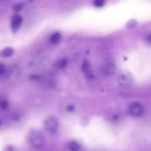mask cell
<instances>
[{
    "instance_id": "5b68a950",
    "label": "cell",
    "mask_w": 151,
    "mask_h": 151,
    "mask_svg": "<svg viewBox=\"0 0 151 151\" xmlns=\"http://www.w3.org/2000/svg\"><path fill=\"white\" fill-rule=\"evenodd\" d=\"M90 63L87 60H84L82 64V70L86 74L87 77L90 78L92 76L91 72L90 71Z\"/></svg>"
},
{
    "instance_id": "30bf717a",
    "label": "cell",
    "mask_w": 151,
    "mask_h": 151,
    "mask_svg": "<svg viewBox=\"0 0 151 151\" xmlns=\"http://www.w3.org/2000/svg\"><path fill=\"white\" fill-rule=\"evenodd\" d=\"M68 148L71 151H78L80 149V146L76 142L72 141L69 143Z\"/></svg>"
},
{
    "instance_id": "ac0fdd59",
    "label": "cell",
    "mask_w": 151,
    "mask_h": 151,
    "mask_svg": "<svg viewBox=\"0 0 151 151\" xmlns=\"http://www.w3.org/2000/svg\"><path fill=\"white\" fill-rule=\"evenodd\" d=\"M19 116L17 114H13V116H12V119H13L14 120H18V119H19Z\"/></svg>"
},
{
    "instance_id": "2e32d148",
    "label": "cell",
    "mask_w": 151,
    "mask_h": 151,
    "mask_svg": "<svg viewBox=\"0 0 151 151\" xmlns=\"http://www.w3.org/2000/svg\"><path fill=\"white\" fill-rule=\"evenodd\" d=\"M4 151H17V150L12 146H8L5 149Z\"/></svg>"
},
{
    "instance_id": "e0dca14e",
    "label": "cell",
    "mask_w": 151,
    "mask_h": 151,
    "mask_svg": "<svg viewBox=\"0 0 151 151\" xmlns=\"http://www.w3.org/2000/svg\"><path fill=\"white\" fill-rule=\"evenodd\" d=\"M75 109V107L73 105H69L67 106V110L69 112H72V111H74Z\"/></svg>"
},
{
    "instance_id": "6da1fadb",
    "label": "cell",
    "mask_w": 151,
    "mask_h": 151,
    "mask_svg": "<svg viewBox=\"0 0 151 151\" xmlns=\"http://www.w3.org/2000/svg\"><path fill=\"white\" fill-rule=\"evenodd\" d=\"M29 139L31 145L36 148H41L44 146V138L38 130H32L29 134Z\"/></svg>"
},
{
    "instance_id": "7c38bea8",
    "label": "cell",
    "mask_w": 151,
    "mask_h": 151,
    "mask_svg": "<svg viewBox=\"0 0 151 151\" xmlns=\"http://www.w3.org/2000/svg\"><path fill=\"white\" fill-rule=\"evenodd\" d=\"M24 5L22 4H16L13 6V9L16 12H19L23 9Z\"/></svg>"
},
{
    "instance_id": "4fadbf2b",
    "label": "cell",
    "mask_w": 151,
    "mask_h": 151,
    "mask_svg": "<svg viewBox=\"0 0 151 151\" xmlns=\"http://www.w3.org/2000/svg\"><path fill=\"white\" fill-rule=\"evenodd\" d=\"M9 106V103L8 102V101L6 100H2L0 101V108H1L2 109H6Z\"/></svg>"
},
{
    "instance_id": "5bb4252c",
    "label": "cell",
    "mask_w": 151,
    "mask_h": 151,
    "mask_svg": "<svg viewBox=\"0 0 151 151\" xmlns=\"http://www.w3.org/2000/svg\"><path fill=\"white\" fill-rule=\"evenodd\" d=\"M104 0H94V6L96 7H101L104 4Z\"/></svg>"
},
{
    "instance_id": "277c9868",
    "label": "cell",
    "mask_w": 151,
    "mask_h": 151,
    "mask_svg": "<svg viewBox=\"0 0 151 151\" xmlns=\"http://www.w3.org/2000/svg\"><path fill=\"white\" fill-rule=\"evenodd\" d=\"M129 111L134 116H139L142 114L143 108L140 104L133 103L130 106Z\"/></svg>"
},
{
    "instance_id": "7a4b0ae2",
    "label": "cell",
    "mask_w": 151,
    "mask_h": 151,
    "mask_svg": "<svg viewBox=\"0 0 151 151\" xmlns=\"http://www.w3.org/2000/svg\"><path fill=\"white\" fill-rule=\"evenodd\" d=\"M44 126L45 129L50 132H55L58 127V123L57 119L55 117H48L44 123Z\"/></svg>"
},
{
    "instance_id": "ba28073f",
    "label": "cell",
    "mask_w": 151,
    "mask_h": 151,
    "mask_svg": "<svg viewBox=\"0 0 151 151\" xmlns=\"http://www.w3.org/2000/svg\"><path fill=\"white\" fill-rule=\"evenodd\" d=\"M119 80L120 83H122L123 85L128 84L129 83H130V80H131L130 77H129V76L124 73H122L120 74V76L119 77Z\"/></svg>"
},
{
    "instance_id": "8fae6325",
    "label": "cell",
    "mask_w": 151,
    "mask_h": 151,
    "mask_svg": "<svg viewBox=\"0 0 151 151\" xmlns=\"http://www.w3.org/2000/svg\"><path fill=\"white\" fill-rule=\"evenodd\" d=\"M67 61L65 58H61L57 61V65L58 68H63L67 65Z\"/></svg>"
},
{
    "instance_id": "9c48e42d",
    "label": "cell",
    "mask_w": 151,
    "mask_h": 151,
    "mask_svg": "<svg viewBox=\"0 0 151 151\" xmlns=\"http://www.w3.org/2000/svg\"><path fill=\"white\" fill-rule=\"evenodd\" d=\"M61 37V34L58 32H56L51 35L50 38V41L52 44H56L60 40Z\"/></svg>"
},
{
    "instance_id": "52a82bcc",
    "label": "cell",
    "mask_w": 151,
    "mask_h": 151,
    "mask_svg": "<svg viewBox=\"0 0 151 151\" xmlns=\"http://www.w3.org/2000/svg\"><path fill=\"white\" fill-rule=\"evenodd\" d=\"M14 53V50L11 47H6L3 49L1 52L0 55L2 57H9L12 56Z\"/></svg>"
},
{
    "instance_id": "3957f363",
    "label": "cell",
    "mask_w": 151,
    "mask_h": 151,
    "mask_svg": "<svg viewBox=\"0 0 151 151\" xmlns=\"http://www.w3.org/2000/svg\"><path fill=\"white\" fill-rule=\"evenodd\" d=\"M22 21V18L19 15L15 14L12 16L11 20V28L13 32H16L19 30L21 25Z\"/></svg>"
},
{
    "instance_id": "8992f818",
    "label": "cell",
    "mask_w": 151,
    "mask_h": 151,
    "mask_svg": "<svg viewBox=\"0 0 151 151\" xmlns=\"http://www.w3.org/2000/svg\"><path fill=\"white\" fill-rule=\"evenodd\" d=\"M116 67L113 63H108L104 67V71L107 75H111L114 73Z\"/></svg>"
},
{
    "instance_id": "d6986e66",
    "label": "cell",
    "mask_w": 151,
    "mask_h": 151,
    "mask_svg": "<svg viewBox=\"0 0 151 151\" xmlns=\"http://www.w3.org/2000/svg\"><path fill=\"white\" fill-rule=\"evenodd\" d=\"M147 40H148V42L151 44V34H150L148 37V38H147Z\"/></svg>"
},
{
    "instance_id": "9a60e30c",
    "label": "cell",
    "mask_w": 151,
    "mask_h": 151,
    "mask_svg": "<svg viewBox=\"0 0 151 151\" xmlns=\"http://www.w3.org/2000/svg\"><path fill=\"white\" fill-rule=\"evenodd\" d=\"M6 72V68L3 64H0V76L4 74Z\"/></svg>"
}]
</instances>
